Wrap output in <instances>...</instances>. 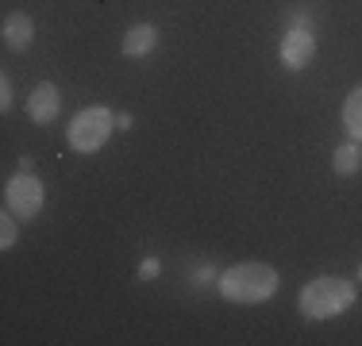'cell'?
<instances>
[{
	"mask_svg": "<svg viewBox=\"0 0 362 346\" xmlns=\"http://www.w3.org/2000/svg\"><path fill=\"white\" fill-rule=\"evenodd\" d=\"M220 292L235 304H258V300H270L278 292V273L262 262H243L231 266L228 273L220 277Z\"/></svg>",
	"mask_w": 362,
	"mask_h": 346,
	"instance_id": "6da1fadb",
	"label": "cell"
},
{
	"mask_svg": "<svg viewBox=\"0 0 362 346\" xmlns=\"http://www.w3.org/2000/svg\"><path fill=\"white\" fill-rule=\"evenodd\" d=\"M297 304L308 319H332L355 304V285L343 281V277H316L300 289Z\"/></svg>",
	"mask_w": 362,
	"mask_h": 346,
	"instance_id": "7a4b0ae2",
	"label": "cell"
},
{
	"mask_svg": "<svg viewBox=\"0 0 362 346\" xmlns=\"http://www.w3.org/2000/svg\"><path fill=\"white\" fill-rule=\"evenodd\" d=\"M112 112L108 108H85V112H77L74 116V124H70V146L74 150H81V154H93V150H100L105 146V138L112 135Z\"/></svg>",
	"mask_w": 362,
	"mask_h": 346,
	"instance_id": "3957f363",
	"label": "cell"
},
{
	"mask_svg": "<svg viewBox=\"0 0 362 346\" xmlns=\"http://www.w3.org/2000/svg\"><path fill=\"white\" fill-rule=\"evenodd\" d=\"M4 201H8V208H12L16 215H23V220H35L39 208H42V181L31 177V173H20V177L8 181Z\"/></svg>",
	"mask_w": 362,
	"mask_h": 346,
	"instance_id": "277c9868",
	"label": "cell"
},
{
	"mask_svg": "<svg viewBox=\"0 0 362 346\" xmlns=\"http://www.w3.org/2000/svg\"><path fill=\"white\" fill-rule=\"evenodd\" d=\"M316 54V42H313V31L308 28H289V35L281 39V62L289 69H305Z\"/></svg>",
	"mask_w": 362,
	"mask_h": 346,
	"instance_id": "5b68a950",
	"label": "cell"
},
{
	"mask_svg": "<svg viewBox=\"0 0 362 346\" xmlns=\"http://www.w3.org/2000/svg\"><path fill=\"white\" fill-rule=\"evenodd\" d=\"M58 108H62V97H58V89L50 81H42L39 89L28 97V116L35 119V124H54Z\"/></svg>",
	"mask_w": 362,
	"mask_h": 346,
	"instance_id": "8992f818",
	"label": "cell"
},
{
	"mask_svg": "<svg viewBox=\"0 0 362 346\" xmlns=\"http://www.w3.org/2000/svg\"><path fill=\"white\" fill-rule=\"evenodd\" d=\"M31 39H35V23H31V16H23V12H12L4 20V42L12 50H23V47H31Z\"/></svg>",
	"mask_w": 362,
	"mask_h": 346,
	"instance_id": "52a82bcc",
	"label": "cell"
},
{
	"mask_svg": "<svg viewBox=\"0 0 362 346\" xmlns=\"http://www.w3.org/2000/svg\"><path fill=\"white\" fill-rule=\"evenodd\" d=\"M154 42H158V31H154L151 23H135V28L124 35V54L127 58H146L154 50Z\"/></svg>",
	"mask_w": 362,
	"mask_h": 346,
	"instance_id": "ba28073f",
	"label": "cell"
},
{
	"mask_svg": "<svg viewBox=\"0 0 362 346\" xmlns=\"http://www.w3.org/2000/svg\"><path fill=\"white\" fill-rule=\"evenodd\" d=\"M343 124H347V131L355 143H362V89H355L343 104Z\"/></svg>",
	"mask_w": 362,
	"mask_h": 346,
	"instance_id": "9c48e42d",
	"label": "cell"
},
{
	"mask_svg": "<svg viewBox=\"0 0 362 346\" xmlns=\"http://www.w3.org/2000/svg\"><path fill=\"white\" fill-rule=\"evenodd\" d=\"M358 166H362V150H358L355 143H347V146H339V150H335L332 169L339 173V177H351V173H358Z\"/></svg>",
	"mask_w": 362,
	"mask_h": 346,
	"instance_id": "30bf717a",
	"label": "cell"
},
{
	"mask_svg": "<svg viewBox=\"0 0 362 346\" xmlns=\"http://www.w3.org/2000/svg\"><path fill=\"white\" fill-rule=\"evenodd\" d=\"M0 246H16V220L12 215H4V220H0Z\"/></svg>",
	"mask_w": 362,
	"mask_h": 346,
	"instance_id": "8fae6325",
	"label": "cell"
},
{
	"mask_svg": "<svg viewBox=\"0 0 362 346\" xmlns=\"http://www.w3.org/2000/svg\"><path fill=\"white\" fill-rule=\"evenodd\" d=\"M158 270H162L158 258H146V262L139 266V277H143V281H154V277H158Z\"/></svg>",
	"mask_w": 362,
	"mask_h": 346,
	"instance_id": "7c38bea8",
	"label": "cell"
},
{
	"mask_svg": "<svg viewBox=\"0 0 362 346\" xmlns=\"http://www.w3.org/2000/svg\"><path fill=\"white\" fill-rule=\"evenodd\" d=\"M0 108H12V81H8V77H0Z\"/></svg>",
	"mask_w": 362,
	"mask_h": 346,
	"instance_id": "4fadbf2b",
	"label": "cell"
},
{
	"mask_svg": "<svg viewBox=\"0 0 362 346\" xmlns=\"http://www.w3.org/2000/svg\"><path fill=\"white\" fill-rule=\"evenodd\" d=\"M212 277H216V270H212V266H209V270H197V285H204V281H212Z\"/></svg>",
	"mask_w": 362,
	"mask_h": 346,
	"instance_id": "5bb4252c",
	"label": "cell"
},
{
	"mask_svg": "<svg viewBox=\"0 0 362 346\" xmlns=\"http://www.w3.org/2000/svg\"><path fill=\"white\" fill-rule=\"evenodd\" d=\"M116 127H119V131H127V127H132V116H127V112H124V116H116Z\"/></svg>",
	"mask_w": 362,
	"mask_h": 346,
	"instance_id": "9a60e30c",
	"label": "cell"
}]
</instances>
